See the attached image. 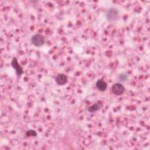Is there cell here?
Returning a JSON list of instances; mask_svg holds the SVG:
<instances>
[{"instance_id":"cell-1","label":"cell","mask_w":150,"mask_h":150,"mask_svg":"<svg viewBox=\"0 0 150 150\" xmlns=\"http://www.w3.org/2000/svg\"><path fill=\"white\" fill-rule=\"evenodd\" d=\"M31 42L35 46H41L45 43V37L40 34H35L32 37Z\"/></svg>"},{"instance_id":"cell-2","label":"cell","mask_w":150,"mask_h":150,"mask_svg":"<svg viewBox=\"0 0 150 150\" xmlns=\"http://www.w3.org/2000/svg\"><path fill=\"white\" fill-rule=\"evenodd\" d=\"M106 17L109 22L115 21L118 19L119 17L118 12L115 8L110 9L106 14Z\"/></svg>"},{"instance_id":"cell-3","label":"cell","mask_w":150,"mask_h":150,"mask_svg":"<svg viewBox=\"0 0 150 150\" xmlns=\"http://www.w3.org/2000/svg\"><path fill=\"white\" fill-rule=\"evenodd\" d=\"M11 66L15 70L17 77L19 78L23 73V70L22 67L19 64L18 60L16 57H13L11 61Z\"/></svg>"},{"instance_id":"cell-4","label":"cell","mask_w":150,"mask_h":150,"mask_svg":"<svg viewBox=\"0 0 150 150\" xmlns=\"http://www.w3.org/2000/svg\"><path fill=\"white\" fill-rule=\"evenodd\" d=\"M111 90L114 94L120 96V95H121L122 94H123V93L124 92L125 87L122 84L117 83L114 84L112 86Z\"/></svg>"},{"instance_id":"cell-5","label":"cell","mask_w":150,"mask_h":150,"mask_svg":"<svg viewBox=\"0 0 150 150\" xmlns=\"http://www.w3.org/2000/svg\"><path fill=\"white\" fill-rule=\"evenodd\" d=\"M56 82L58 85L62 86L67 82V77L64 74H59L56 77Z\"/></svg>"},{"instance_id":"cell-6","label":"cell","mask_w":150,"mask_h":150,"mask_svg":"<svg viewBox=\"0 0 150 150\" xmlns=\"http://www.w3.org/2000/svg\"><path fill=\"white\" fill-rule=\"evenodd\" d=\"M96 88L100 91H104L107 87L106 83L102 80H98L96 83Z\"/></svg>"},{"instance_id":"cell-7","label":"cell","mask_w":150,"mask_h":150,"mask_svg":"<svg viewBox=\"0 0 150 150\" xmlns=\"http://www.w3.org/2000/svg\"><path fill=\"white\" fill-rule=\"evenodd\" d=\"M100 106L99 105V104H93V105L90 106L88 108V111L90 112H93L98 111L100 109Z\"/></svg>"},{"instance_id":"cell-8","label":"cell","mask_w":150,"mask_h":150,"mask_svg":"<svg viewBox=\"0 0 150 150\" xmlns=\"http://www.w3.org/2000/svg\"><path fill=\"white\" fill-rule=\"evenodd\" d=\"M119 80H120V81L121 82H124L125 81H127L128 79V76L127 73H121L120 76H119Z\"/></svg>"},{"instance_id":"cell-9","label":"cell","mask_w":150,"mask_h":150,"mask_svg":"<svg viewBox=\"0 0 150 150\" xmlns=\"http://www.w3.org/2000/svg\"><path fill=\"white\" fill-rule=\"evenodd\" d=\"M26 135L28 137H36L37 135V133L35 131L30 129V130H29L26 132Z\"/></svg>"}]
</instances>
